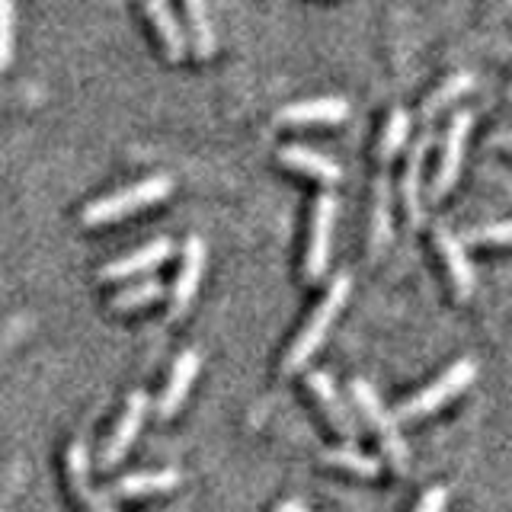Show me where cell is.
<instances>
[{"instance_id": "cell-1", "label": "cell", "mask_w": 512, "mask_h": 512, "mask_svg": "<svg viewBox=\"0 0 512 512\" xmlns=\"http://www.w3.org/2000/svg\"><path fill=\"white\" fill-rule=\"evenodd\" d=\"M349 292H352L349 272H340V276H333L327 295L320 298V304L311 311V317L304 320V327L298 330V336L292 340V346H288V352H285V359H282V372L285 375L301 372V368L314 359V352L324 346V340H327L333 320L340 317V311L346 308Z\"/></svg>"}, {"instance_id": "cell-2", "label": "cell", "mask_w": 512, "mask_h": 512, "mask_svg": "<svg viewBox=\"0 0 512 512\" xmlns=\"http://www.w3.org/2000/svg\"><path fill=\"white\" fill-rule=\"evenodd\" d=\"M170 189H173L170 176H148V180L122 186L116 192H109V196L90 202L84 212H80V221H84V228H103V224H116V221H122L128 215L141 212V208L164 202L170 196Z\"/></svg>"}, {"instance_id": "cell-3", "label": "cell", "mask_w": 512, "mask_h": 512, "mask_svg": "<svg viewBox=\"0 0 512 512\" xmlns=\"http://www.w3.org/2000/svg\"><path fill=\"white\" fill-rule=\"evenodd\" d=\"M352 404H356V410L365 416V423L368 429L378 436V445H381V452L384 458L391 461V468L404 474L410 468V448L404 442V436H400V423H397V416L391 410H384L381 404V397L378 391L368 384L365 378H356L352 381Z\"/></svg>"}, {"instance_id": "cell-4", "label": "cell", "mask_w": 512, "mask_h": 512, "mask_svg": "<svg viewBox=\"0 0 512 512\" xmlns=\"http://www.w3.org/2000/svg\"><path fill=\"white\" fill-rule=\"evenodd\" d=\"M474 378H477V365L471 359H458L452 368H445L436 381H429L423 391H416L394 410L397 423H413V420H423V416H432L436 410H442L448 400H455L458 394L468 391Z\"/></svg>"}, {"instance_id": "cell-5", "label": "cell", "mask_w": 512, "mask_h": 512, "mask_svg": "<svg viewBox=\"0 0 512 512\" xmlns=\"http://www.w3.org/2000/svg\"><path fill=\"white\" fill-rule=\"evenodd\" d=\"M336 212H340V202H336L333 192H324V196H317V202H314V215H311L308 253H304V279H308L311 285L324 279V276H327V269H330Z\"/></svg>"}, {"instance_id": "cell-6", "label": "cell", "mask_w": 512, "mask_h": 512, "mask_svg": "<svg viewBox=\"0 0 512 512\" xmlns=\"http://www.w3.org/2000/svg\"><path fill=\"white\" fill-rule=\"evenodd\" d=\"M471 122H474L471 112L461 109V112H455L452 122H448V128H445L442 160H439L436 180H432V199H436V202L445 199L458 183L461 164H464V144H468V135H471Z\"/></svg>"}, {"instance_id": "cell-7", "label": "cell", "mask_w": 512, "mask_h": 512, "mask_svg": "<svg viewBox=\"0 0 512 512\" xmlns=\"http://www.w3.org/2000/svg\"><path fill=\"white\" fill-rule=\"evenodd\" d=\"M148 394L144 391H132L125 400V410L122 416L116 420V426H112L109 432V439L103 445V452H100V464L109 471V468H116V464L128 455V448L135 445L138 439V432L144 426V416H148Z\"/></svg>"}, {"instance_id": "cell-8", "label": "cell", "mask_w": 512, "mask_h": 512, "mask_svg": "<svg viewBox=\"0 0 512 512\" xmlns=\"http://www.w3.org/2000/svg\"><path fill=\"white\" fill-rule=\"evenodd\" d=\"M205 240L202 237H189L183 247V260H180V272H176L173 282V295H170V317H183L192 301H196V292L202 285V272H205Z\"/></svg>"}, {"instance_id": "cell-9", "label": "cell", "mask_w": 512, "mask_h": 512, "mask_svg": "<svg viewBox=\"0 0 512 512\" xmlns=\"http://www.w3.org/2000/svg\"><path fill=\"white\" fill-rule=\"evenodd\" d=\"M308 391L314 394L317 407L324 410L327 423L336 429V436H340L346 445H356L359 439V426L356 420H352V413L346 407V400L340 397V391H336V384L327 372H308Z\"/></svg>"}, {"instance_id": "cell-10", "label": "cell", "mask_w": 512, "mask_h": 512, "mask_svg": "<svg viewBox=\"0 0 512 512\" xmlns=\"http://www.w3.org/2000/svg\"><path fill=\"white\" fill-rule=\"evenodd\" d=\"M173 256V240L170 237H157L151 244L138 247L135 253H125L119 260L106 263L100 272H96V279L100 282H122V279H132V276H141V272H154L157 266H164Z\"/></svg>"}, {"instance_id": "cell-11", "label": "cell", "mask_w": 512, "mask_h": 512, "mask_svg": "<svg viewBox=\"0 0 512 512\" xmlns=\"http://www.w3.org/2000/svg\"><path fill=\"white\" fill-rule=\"evenodd\" d=\"M432 240H436V247H439V256L448 269V282H452L455 295L461 301H468L474 295L477 276H474V266L468 260V253H464L461 237L452 234V228H445V224H436V228H432Z\"/></svg>"}, {"instance_id": "cell-12", "label": "cell", "mask_w": 512, "mask_h": 512, "mask_svg": "<svg viewBox=\"0 0 512 512\" xmlns=\"http://www.w3.org/2000/svg\"><path fill=\"white\" fill-rule=\"evenodd\" d=\"M199 368H202V356L196 349H186V352L176 356L164 391H160V397H157V416H160V420H170V416H176V410L186 404L192 384H196Z\"/></svg>"}, {"instance_id": "cell-13", "label": "cell", "mask_w": 512, "mask_h": 512, "mask_svg": "<svg viewBox=\"0 0 512 512\" xmlns=\"http://www.w3.org/2000/svg\"><path fill=\"white\" fill-rule=\"evenodd\" d=\"M87 442H71L68 455H64V464H68V484L74 490V500L84 506L87 512H116L112 506V496L100 493L90 487V464H87Z\"/></svg>"}, {"instance_id": "cell-14", "label": "cell", "mask_w": 512, "mask_h": 512, "mask_svg": "<svg viewBox=\"0 0 512 512\" xmlns=\"http://www.w3.org/2000/svg\"><path fill=\"white\" fill-rule=\"evenodd\" d=\"M429 144H432V132L426 128V132L413 141L410 157H407L404 180H400V202H404V212L410 218V228H420V224H423V164H426Z\"/></svg>"}, {"instance_id": "cell-15", "label": "cell", "mask_w": 512, "mask_h": 512, "mask_svg": "<svg viewBox=\"0 0 512 512\" xmlns=\"http://www.w3.org/2000/svg\"><path fill=\"white\" fill-rule=\"evenodd\" d=\"M349 116V103L343 96H320V100L288 103L276 112L279 125H340Z\"/></svg>"}, {"instance_id": "cell-16", "label": "cell", "mask_w": 512, "mask_h": 512, "mask_svg": "<svg viewBox=\"0 0 512 512\" xmlns=\"http://www.w3.org/2000/svg\"><path fill=\"white\" fill-rule=\"evenodd\" d=\"M183 474L176 468H160V471H135L125 474L112 484L106 493L112 500H141V496H154V493H170L180 487Z\"/></svg>"}, {"instance_id": "cell-17", "label": "cell", "mask_w": 512, "mask_h": 512, "mask_svg": "<svg viewBox=\"0 0 512 512\" xmlns=\"http://www.w3.org/2000/svg\"><path fill=\"white\" fill-rule=\"evenodd\" d=\"M372 228H368V253H372V260L384 256V250L391 247V237H394V196H391V180L388 173L378 176L375 183V192H372Z\"/></svg>"}, {"instance_id": "cell-18", "label": "cell", "mask_w": 512, "mask_h": 512, "mask_svg": "<svg viewBox=\"0 0 512 512\" xmlns=\"http://www.w3.org/2000/svg\"><path fill=\"white\" fill-rule=\"evenodd\" d=\"M279 160L295 173H304L311 176V180L324 183V186H336L343 180V170L336 160H330L327 154L320 151H311V148H301V144H292V148H282L279 151Z\"/></svg>"}, {"instance_id": "cell-19", "label": "cell", "mask_w": 512, "mask_h": 512, "mask_svg": "<svg viewBox=\"0 0 512 512\" xmlns=\"http://www.w3.org/2000/svg\"><path fill=\"white\" fill-rule=\"evenodd\" d=\"M144 10H148V16H151V26L157 32L160 45H164L167 58L170 61H183L189 42H186V32H183L180 20H176V13L170 7V0H148Z\"/></svg>"}, {"instance_id": "cell-20", "label": "cell", "mask_w": 512, "mask_h": 512, "mask_svg": "<svg viewBox=\"0 0 512 512\" xmlns=\"http://www.w3.org/2000/svg\"><path fill=\"white\" fill-rule=\"evenodd\" d=\"M186 4V23H189V45L199 58H212L218 48V36L208 13V0H183Z\"/></svg>"}, {"instance_id": "cell-21", "label": "cell", "mask_w": 512, "mask_h": 512, "mask_svg": "<svg viewBox=\"0 0 512 512\" xmlns=\"http://www.w3.org/2000/svg\"><path fill=\"white\" fill-rule=\"evenodd\" d=\"M471 87H474V74L471 71H458L448 80H442V84L429 93V100L423 103V119H436L442 109H448L455 100H461V96L468 93Z\"/></svg>"}, {"instance_id": "cell-22", "label": "cell", "mask_w": 512, "mask_h": 512, "mask_svg": "<svg viewBox=\"0 0 512 512\" xmlns=\"http://www.w3.org/2000/svg\"><path fill=\"white\" fill-rule=\"evenodd\" d=\"M164 292H167L164 282H157V279H144V282H135V285L122 288L119 295H112L109 308L116 311V314L141 311V308H148V304H154V301L164 298Z\"/></svg>"}, {"instance_id": "cell-23", "label": "cell", "mask_w": 512, "mask_h": 512, "mask_svg": "<svg viewBox=\"0 0 512 512\" xmlns=\"http://www.w3.org/2000/svg\"><path fill=\"white\" fill-rule=\"evenodd\" d=\"M410 138V116L407 109H394L388 122H384V132H381V141H378V157L381 164H391V160L404 151V144Z\"/></svg>"}, {"instance_id": "cell-24", "label": "cell", "mask_w": 512, "mask_h": 512, "mask_svg": "<svg viewBox=\"0 0 512 512\" xmlns=\"http://www.w3.org/2000/svg\"><path fill=\"white\" fill-rule=\"evenodd\" d=\"M324 461L333 464V468H343V471L359 474V477H378V474H381V464H378L375 458L359 455L352 445H346V448H333V452L324 455Z\"/></svg>"}, {"instance_id": "cell-25", "label": "cell", "mask_w": 512, "mask_h": 512, "mask_svg": "<svg viewBox=\"0 0 512 512\" xmlns=\"http://www.w3.org/2000/svg\"><path fill=\"white\" fill-rule=\"evenodd\" d=\"M13 39H16V7L13 0H0V74L13 64Z\"/></svg>"}, {"instance_id": "cell-26", "label": "cell", "mask_w": 512, "mask_h": 512, "mask_svg": "<svg viewBox=\"0 0 512 512\" xmlns=\"http://www.w3.org/2000/svg\"><path fill=\"white\" fill-rule=\"evenodd\" d=\"M468 244H490V247H509L512 244V221L484 224V228H471L464 234Z\"/></svg>"}, {"instance_id": "cell-27", "label": "cell", "mask_w": 512, "mask_h": 512, "mask_svg": "<svg viewBox=\"0 0 512 512\" xmlns=\"http://www.w3.org/2000/svg\"><path fill=\"white\" fill-rule=\"evenodd\" d=\"M445 503H448V490L439 484V487H429L420 496V503L413 506V512H445Z\"/></svg>"}, {"instance_id": "cell-28", "label": "cell", "mask_w": 512, "mask_h": 512, "mask_svg": "<svg viewBox=\"0 0 512 512\" xmlns=\"http://www.w3.org/2000/svg\"><path fill=\"white\" fill-rule=\"evenodd\" d=\"M493 144H496V148H503V151H512V128H506V132H500V135H493Z\"/></svg>"}, {"instance_id": "cell-29", "label": "cell", "mask_w": 512, "mask_h": 512, "mask_svg": "<svg viewBox=\"0 0 512 512\" xmlns=\"http://www.w3.org/2000/svg\"><path fill=\"white\" fill-rule=\"evenodd\" d=\"M276 512H308L301 503H295V500H285V503H279L276 506Z\"/></svg>"}, {"instance_id": "cell-30", "label": "cell", "mask_w": 512, "mask_h": 512, "mask_svg": "<svg viewBox=\"0 0 512 512\" xmlns=\"http://www.w3.org/2000/svg\"><path fill=\"white\" fill-rule=\"evenodd\" d=\"M509 96H512V87H509Z\"/></svg>"}]
</instances>
